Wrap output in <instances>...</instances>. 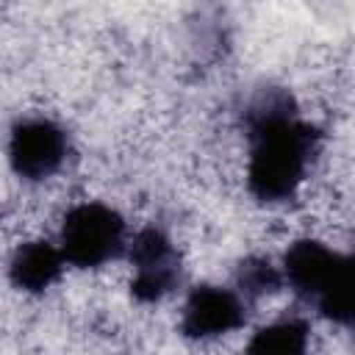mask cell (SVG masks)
I'll list each match as a JSON object with an SVG mask.
<instances>
[{
  "label": "cell",
  "mask_w": 355,
  "mask_h": 355,
  "mask_svg": "<svg viewBox=\"0 0 355 355\" xmlns=\"http://www.w3.org/2000/svg\"><path fill=\"white\" fill-rule=\"evenodd\" d=\"M125 233V219L116 208L86 200L67 211L58 233V247L67 263L78 269H97L114 261L128 247Z\"/></svg>",
  "instance_id": "obj_2"
},
{
  "label": "cell",
  "mask_w": 355,
  "mask_h": 355,
  "mask_svg": "<svg viewBox=\"0 0 355 355\" xmlns=\"http://www.w3.org/2000/svg\"><path fill=\"white\" fill-rule=\"evenodd\" d=\"M247 189L261 202L288 200L305 180L319 130L302 122L283 92L261 94L247 111Z\"/></svg>",
  "instance_id": "obj_1"
},
{
  "label": "cell",
  "mask_w": 355,
  "mask_h": 355,
  "mask_svg": "<svg viewBox=\"0 0 355 355\" xmlns=\"http://www.w3.org/2000/svg\"><path fill=\"white\" fill-rule=\"evenodd\" d=\"M244 319H247V305L241 294L222 286H197L186 297L180 330L186 338L205 341L239 330Z\"/></svg>",
  "instance_id": "obj_5"
},
{
  "label": "cell",
  "mask_w": 355,
  "mask_h": 355,
  "mask_svg": "<svg viewBox=\"0 0 355 355\" xmlns=\"http://www.w3.org/2000/svg\"><path fill=\"white\" fill-rule=\"evenodd\" d=\"M308 347H311L308 324L297 316H286L258 327L247 341L244 355H308Z\"/></svg>",
  "instance_id": "obj_9"
},
{
  "label": "cell",
  "mask_w": 355,
  "mask_h": 355,
  "mask_svg": "<svg viewBox=\"0 0 355 355\" xmlns=\"http://www.w3.org/2000/svg\"><path fill=\"white\" fill-rule=\"evenodd\" d=\"M236 283H239L241 297L258 300V297L277 291L286 280H283V272L277 266H272L266 258H247L236 272Z\"/></svg>",
  "instance_id": "obj_10"
},
{
  "label": "cell",
  "mask_w": 355,
  "mask_h": 355,
  "mask_svg": "<svg viewBox=\"0 0 355 355\" xmlns=\"http://www.w3.org/2000/svg\"><path fill=\"white\" fill-rule=\"evenodd\" d=\"M64 266L67 258L58 244H50L47 239H28L14 250L8 261V277L14 288L42 294L61 277Z\"/></svg>",
  "instance_id": "obj_7"
},
{
  "label": "cell",
  "mask_w": 355,
  "mask_h": 355,
  "mask_svg": "<svg viewBox=\"0 0 355 355\" xmlns=\"http://www.w3.org/2000/svg\"><path fill=\"white\" fill-rule=\"evenodd\" d=\"M313 305L319 313L341 327L355 330V252L338 255L327 283L316 294Z\"/></svg>",
  "instance_id": "obj_8"
},
{
  "label": "cell",
  "mask_w": 355,
  "mask_h": 355,
  "mask_svg": "<svg viewBox=\"0 0 355 355\" xmlns=\"http://www.w3.org/2000/svg\"><path fill=\"white\" fill-rule=\"evenodd\" d=\"M338 255L341 252H333L316 239H297L283 255V280L291 286L294 294L313 302L322 286L327 283Z\"/></svg>",
  "instance_id": "obj_6"
},
{
  "label": "cell",
  "mask_w": 355,
  "mask_h": 355,
  "mask_svg": "<svg viewBox=\"0 0 355 355\" xmlns=\"http://www.w3.org/2000/svg\"><path fill=\"white\" fill-rule=\"evenodd\" d=\"M67 130L47 116L19 119L8 136L11 169L25 180H44L55 175L67 161Z\"/></svg>",
  "instance_id": "obj_3"
},
{
  "label": "cell",
  "mask_w": 355,
  "mask_h": 355,
  "mask_svg": "<svg viewBox=\"0 0 355 355\" xmlns=\"http://www.w3.org/2000/svg\"><path fill=\"white\" fill-rule=\"evenodd\" d=\"M128 258L133 263L130 294L139 302L161 300L180 280V255L161 227L139 230L128 244Z\"/></svg>",
  "instance_id": "obj_4"
}]
</instances>
